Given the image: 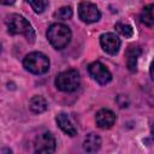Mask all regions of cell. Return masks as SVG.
Listing matches in <instances>:
<instances>
[{"instance_id":"cell-1","label":"cell","mask_w":154,"mask_h":154,"mask_svg":"<svg viewBox=\"0 0 154 154\" xmlns=\"http://www.w3.org/2000/svg\"><path fill=\"white\" fill-rule=\"evenodd\" d=\"M7 31L11 35H24L29 42L35 41V31L31 26V24L20 14L12 13L6 17L5 19Z\"/></svg>"},{"instance_id":"cell-2","label":"cell","mask_w":154,"mask_h":154,"mask_svg":"<svg viewBox=\"0 0 154 154\" xmlns=\"http://www.w3.org/2000/svg\"><path fill=\"white\" fill-rule=\"evenodd\" d=\"M71 30L67 25L61 23L52 24L47 30V38L55 49L65 48L71 41Z\"/></svg>"},{"instance_id":"cell-3","label":"cell","mask_w":154,"mask_h":154,"mask_svg":"<svg viewBox=\"0 0 154 154\" xmlns=\"http://www.w3.org/2000/svg\"><path fill=\"white\" fill-rule=\"evenodd\" d=\"M23 66L26 71L35 75H43L49 70V59L41 52H31L25 55Z\"/></svg>"},{"instance_id":"cell-4","label":"cell","mask_w":154,"mask_h":154,"mask_svg":"<svg viewBox=\"0 0 154 154\" xmlns=\"http://www.w3.org/2000/svg\"><path fill=\"white\" fill-rule=\"evenodd\" d=\"M55 87L60 90V91H65V93H71L75 91L79 84H81V77L77 70L70 69L66 71L60 72L57 77H55Z\"/></svg>"},{"instance_id":"cell-5","label":"cell","mask_w":154,"mask_h":154,"mask_svg":"<svg viewBox=\"0 0 154 154\" xmlns=\"http://www.w3.org/2000/svg\"><path fill=\"white\" fill-rule=\"evenodd\" d=\"M78 16L82 22L89 24L97 22L101 17V13L95 4L89 1H81L78 5Z\"/></svg>"},{"instance_id":"cell-6","label":"cell","mask_w":154,"mask_h":154,"mask_svg":"<svg viewBox=\"0 0 154 154\" xmlns=\"http://www.w3.org/2000/svg\"><path fill=\"white\" fill-rule=\"evenodd\" d=\"M57 142L54 136L51 132H42L38 136H36L35 142H34V150L35 153H45L49 154L55 150Z\"/></svg>"},{"instance_id":"cell-7","label":"cell","mask_w":154,"mask_h":154,"mask_svg":"<svg viewBox=\"0 0 154 154\" xmlns=\"http://www.w3.org/2000/svg\"><path fill=\"white\" fill-rule=\"evenodd\" d=\"M88 72L99 84H107L112 81V73L101 61L91 63L88 66Z\"/></svg>"},{"instance_id":"cell-8","label":"cell","mask_w":154,"mask_h":154,"mask_svg":"<svg viewBox=\"0 0 154 154\" xmlns=\"http://www.w3.org/2000/svg\"><path fill=\"white\" fill-rule=\"evenodd\" d=\"M100 45L106 53L114 55L120 48V40L113 32H106L100 36Z\"/></svg>"},{"instance_id":"cell-9","label":"cell","mask_w":154,"mask_h":154,"mask_svg":"<svg viewBox=\"0 0 154 154\" xmlns=\"http://www.w3.org/2000/svg\"><path fill=\"white\" fill-rule=\"evenodd\" d=\"M116 114L114 112H112L111 109H107V108H102L100 109L96 116H95V122H96V125L101 129H109L113 126V124L116 123Z\"/></svg>"},{"instance_id":"cell-10","label":"cell","mask_w":154,"mask_h":154,"mask_svg":"<svg viewBox=\"0 0 154 154\" xmlns=\"http://www.w3.org/2000/svg\"><path fill=\"white\" fill-rule=\"evenodd\" d=\"M55 120H57V124L58 126L69 136H75L77 134V129L73 124V122L71 120V118L69 117V114L66 113H59L57 114L55 117Z\"/></svg>"},{"instance_id":"cell-11","label":"cell","mask_w":154,"mask_h":154,"mask_svg":"<svg viewBox=\"0 0 154 154\" xmlns=\"http://www.w3.org/2000/svg\"><path fill=\"white\" fill-rule=\"evenodd\" d=\"M141 54V48L137 46H129V48L126 49L125 53V58H126V66L128 69L134 72L136 71V66H137V59Z\"/></svg>"},{"instance_id":"cell-12","label":"cell","mask_w":154,"mask_h":154,"mask_svg":"<svg viewBox=\"0 0 154 154\" xmlns=\"http://www.w3.org/2000/svg\"><path fill=\"white\" fill-rule=\"evenodd\" d=\"M101 147V138L96 134H88L83 141V149L87 153H95Z\"/></svg>"},{"instance_id":"cell-13","label":"cell","mask_w":154,"mask_h":154,"mask_svg":"<svg viewBox=\"0 0 154 154\" xmlns=\"http://www.w3.org/2000/svg\"><path fill=\"white\" fill-rule=\"evenodd\" d=\"M47 107H48V105H47L46 99L40 96V95L32 96L30 99V101H29V108L35 114H40V113L45 112L47 109Z\"/></svg>"},{"instance_id":"cell-14","label":"cell","mask_w":154,"mask_h":154,"mask_svg":"<svg viewBox=\"0 0 154 154\" xmlns=\"http://www.w3.org/2000/svg\"><path fill=\"white\" fill-rule=\"evenodd\" d=\"M140 19L147 26H153L154 25V4L147 5V6L143 7V10L140 14Z\"/></svg>"},{"instance_id":"cell-15","label":"cell","mask_w":154,"mask_h":154,"mask_svg":"<svg viewBox=\"0 0 154 154\" xmlns=\"http://www.w3.org/2000/svg\"><path fill=\"white\" fill-rule=\"evenodd\" d=\"M25 2H28L36 13H42L48 6V0H25Z\"/></svg>"},{"instance_id":"cell-16","label":"cell","mask_w":154,"mask_h":154,"mask_svg":"<svg viewBox=\"0 0 154 154\" xmlns=\"http://www.w3.org/2000/svg\"><path fill=\"white\" fill-rule=\"evenodd\" d=\"M114 28H116V30L120 34V35H123V36H125V37H131L132 35H134V29H132V26L131 25H129V24H125V23H117L116 25H114Z\"/></svg>"},{"instance_id":"cell-17","label":"cell","mask_w":154,"mask_h":154,"mask_svg":"<svg viewBox=\"0 0 154 154\" xmlns=\"http://www.w3.org/2000/svg\"><path fill=\"white\" fill-rule=\"evenodd\" d=\"M54 17L58 18V19H63V20H66V19H70L72 17V10L70 6H64V7H60L58 11L54 12Z\"/></svg>"},{"instance_id":"cell-18","label":"cell","mask_w":154,"mask_h":154,"mask_svg":"<svg viewBox=\"0 0 154 154\" xmlns=\"http://www.w3.org/2000/svg\"><path fill=\"white\" fill-rule=\"evenodd\" d=\"M0 1L2 5H12V4H14L16 0H0Z\"/></svg>"},{"instance_id":"cell-19","label":"cell","mask_w":154,"mask_h":154,"mask_svg":"<svg viewBox=\"0 0 154 154\" xmlns=\"http://www.w3.org/2000/svg\"><path fill=\"white\" fill-rule=\"evenodd\" d=\"M149 71H150V76H152V78L154 79V60H153L152 64H150V69H149Z\"/></svg>"},{"instance_id":"cell-20","label":"cell","mask_w":154,"mask_h":154,"mask_svg":"<svg viewBox=\"0 0 154 154\" xmlns=\"http://www.w3.org/2000/svg\"><path fill=\"white\" fill-rule=\"evenodd\" d=\"M150 134H152V137L154 138V124L152 125V129H150Z\"/></svg>"}]
</instances>
